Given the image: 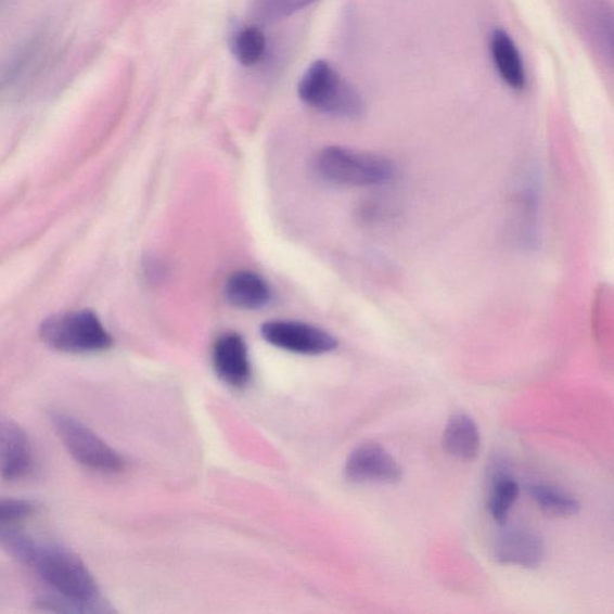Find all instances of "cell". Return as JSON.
Wrapping results in <instances>:
<instances>
[{
	"instance_id": "obj_1",
	"label": "cell",
	"mask_w": 614,
	"mask_h": 614,
	"mask_svg": "<svg viewBox=\"0 0 614 614\" xmlns=\"http://www.w3.org/2000/svg\"><path fill=\"white\" fill-rule=\"evenodd\" d=\"M298 94L306 105L334 117L359 119L366 113V102L358 90L325 61H317L307 69Z\"/></svg>"
},
{
	"instance_id": "obj_2",
	"label": "cell",
	"mask_w": 614,
	"mask_h": 614,
	"mask_svg": "<svg viewBox=\"0 0 614 614\" xmlns=\"http://www.w3.org/2000/svg\"><path fill=\"white\" fill-rule=\"evenodd\" d=\"M31 565L63 598L78 602L90 612L97 611L93 607L99 597L98 585L75 554L56 546L39 543Z\"/></svg>"
},
{
	"instance_id": "obj_3",
	"label": "cell",
	"mask_w": 614,
	"mask_h": 614,
	"mask_svg": "<svg viewBox=\"0 0 614 614\" xmlns=\"http://www.w3.org/2000/svg\"><path fill=\"white\" fill-rule=\"evenodd\" d=\"M316 169L329 183L343 187L382 186L394 176L388 158L337 145L324 148L317 155Z\"/></svg>"
},
{
	"instance_id": "obj_4",
	"label": "cell",
	"mask_w": 614,
	"mask_h": 614,
	"mask_svg": "<svg viewBox=\"0 0 614 614\" xmlns=\"http://www.w3.org/2000/svg\"><path fill=\"white\" fill-rule=\"evenodd\" d=\"M40 337L51 348L66 354H90L105 350L112 345L111 335L90 310L49 317L40 327Z\"/></svg>"
},
{
	"instance_id": "obj_5",
	"label": "cell",
	"mask_w": 614,
	"mask_h": 614,
	"mask_svg": "<svg viewBox=\"0 0 614 614\" xmlns=\"http://www.w3.org/2000/svg\"><path fill=\"white\" fill-rule=\"evenodd\" d=\"M53 425L67 451L86 468L102 472H119L124 469V461L116 450L77 419L55 413Z\"/></svg>"
},
{
	"instance_id": "obj_6",
	"label": "cell",
	"mask_w": 614,
	"mask_h": 614,
	"mask_svg": "<svg viewBox=\"0 0 614 614\" xmlns=\"http://www.w3.org/2000/svg\"><path fill=\"white\" fill-rule=\"evenodd\" d=\"M261 337L277 348L303 356H321L337 348V340L323 329L297 321H269L260 328Z\"/></svg>"
},
{
	"instance_id": "obj_7",
	"label": "cell",
	"mask_w": 614,
	"mask_h": 614,
	"mask_svg": "<svg viewBox=\"0 0 614 614\" xmlns=\"http://www.w3.org/2000/svg\"><path fill=\"white\" fill-rule=\"evenodd\" d=\"M402 468L379 443L366 442L349 453L346 479L355 484L393 485L401 482Z\"/></svg>"
},
{
	"instance_id": "obj_8",
	"label": "cell",
	"mask_w": 614,
	"mask_h": 614,
	"mask_svg": "<svg viewBox=\"0 0 614 614\" xmlns=\"http://www.w3.org/2000/svg\"><path fill=\"white\" fill-rule=\"evenodd\" d=\"M495 559L500 564L537 568L545 560V545L538 534L532 529L507 528L497 538Z\"/></svg>"
},
{
	"instance_id": "obj_9",
	"label": "cell",
	"mask_w": 614,
	"mask_h": 614,
	"mask_svg": "<svg viewBox=\"0 0 614 614\" xmlns=\"http://www.w3.org/2000/svg\"><path fill=\"white\" fill-rule=\"evenodd\" d=\"M218 376L234 388H244L252 380L253 369L245 340L236 333H227L216 341L213 351Z\"/></svg>"
},
{
	"instance_id": "obj_10",
	"label": "cell",
	"mask_w": 614,
	"mask_h": 614,
	"mask_svg": "<svg viewBox=\"0 0 614 614\" xmlns=\"http://www.w3.org/2000/svg\"><path fill=\"white\" fill-rule=\"evenodd\" d=\"M31 464V450L26 432L10 419L0 417V476L16 481L25 476Z\"/></svg>"
},
{
	"instance_id": "obj_11",
	"label": "cell",
	"mask_w": 614,
	"mask_h": 614,
	"mask_svg": "<svg viewBox=\"0 0 614 614\" xmlns=\"http://www.w3.org/2000/svg\"><path fill=\"white\" fill-rule=\"evenodd\" d=\"M225 298L236 309L254 311L271 300L269 283L257 272L239 270L225 283Z\"/></svg>"
},
{
	"instance_id": "obj_12",
	"label": "cell",
	"mask_w": 614,
	"mask_h": 614,
	"mask_svg": "<svg viewBox=\"0 0 614 614\" xmlns=\"http://www.w3.org/2000/svg\"><path fill=\"white\" fill-rule=\"evenodd\" d=\"M488 481H490V497H488V510L498 523L506 525L511 508L516 502L520 487L515 477L511 475L509 465L497 459L488 469Z\"/></svg>"
},
{
	"instance_id": "obj_13",
	"label": "cell",
	"mask_w": 614,
	"mask_h": 614,
	"mask_svg": "<svg viewBox=\"0 0 614 614\" xmlns=\"http://www.w3.org/2000/svg\"><path fill=\"white\" fill-rule=\"evenodd\" d=\"M443 447L453 459L473 461L479 455L482 437L479 428L468 414H455L447 423Z\"/></svg>"
},
{
	"instance_id": "obj_14",
	"label": "cell",
	"mask_w": 614,
	"mask_h": 614,
	"mask_svg": "<svg viewBox=\"0 0 614 614\" xmlns=\"http://www.w3.org/2000/svg\"><path fill=\"white\" fill-rule=\"evenodd\" d=\"M491 54L496 71L506 85L516 90L525 88V65L514 40L507 31L496 29L493 33Z\"/></svg>"
},
{
	"instance_id": "obj_15",
	"label": "cell",
	"mask_w": 614,
	"mask_h": 614,
	"mask_svg": "<svg viewBox=\"0 0 614 614\" xmlns=\"http://www.w3.org/2000/svg\"><path fill=\"white\" fill-rule=\"evenodd\" d=\"M528 493L534 503L538 506L545 515L550 517H571L579 511L577 500L573 496L560 490V488L545 484H534L529 486Z\"/></svg>"
},
{
	"instance_id": "obj_16",
	"label": "cell",
	"mask_w": 614,
	"mask_h": 614,
	"mask_svg": "<svg viewBox=\"0 0 614 614\" xmlns=\"http://www.w3.org/2000/svg\"><path fill=\"white\" fill-rule=\"evenodd\" d=\"M266 50L264 31L254 26L239 28L231 38V51L244 66L255 65Z\"/></svg>"
},
{
	"instance_id": "obj_17",
	"label": "cell",
	"mask_w": 614,
	"mask_h": 614,
	"mask_svg": "<svg viewBox=\"0 0 614 614\" xmlns=\"http://www.w3.org/2000/svg\"><path fill=\"white\" fill-rule=\"evenodd\" d=\"M0 548L17 561L31 565L39 543L14 525H0Z\"/></svg>"
},
{
	"instance_id": "obj_18",
	"label": "cell",
	"mask_w": 614,
	"mask_h": 614,
	"mask_svg": "<svg viewBox=\"0 0 614 614\" xmlns=\"http://www.w3.org/2000/svg\"><path fill=\"white\" fill-rule=\"evenodd\" d=\"M317 0H253V14L259 20L274 21L297 13Z\"/></svg>"
},
{
	"instance_id": "obj_19",
	"label": "cell",
	"mask_w": 614,
	"mask_h": 614,
	"mask_svg": "<svg viewBox=\"0 0 614 614\" xmlns=\"http://www.w3.org/2000/svg\"><path fill=\"white\" fill-rule=\"evenodd\" d=\"M37 510V506L29 500L0 497V525H14L36 514Z\"/></svg>"
}]
</instances>
